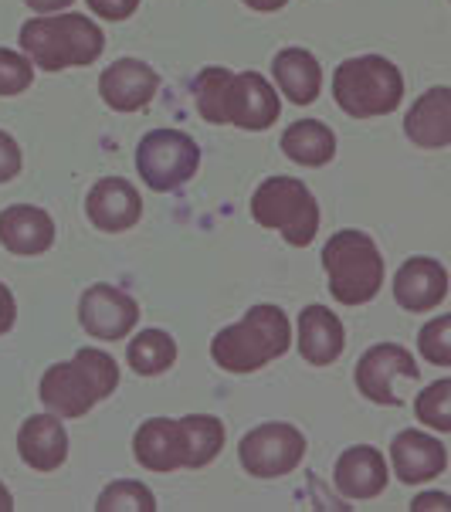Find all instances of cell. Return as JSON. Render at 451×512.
Listing matches in <instances>:
<instances>
[{"mask_svg": "<svg viewBox=\"0 0 451 512\" xmlns=\"http://www.w3.org/2000/svg\"><path fill=\"white\" fill-rule=\"evenodd\" d=\"M333 99L353 119L387 116L404 99V75L384 55L346 58L333 72Z\"/></svg>", "mask_w": 451, "mask_h": 512, "instance_id": "2", "label": "cell"}, {"mask_svg": "<svg viewBox=\"0 0 451 512\" xmlns=\"http://www.w3.org/2000/svg\"><path fill=\"white\" fill-rule=\"evenodd\" d=\"M245 7H251V11H262V14H272V11H282L289 0H241Z\"/></svg>", "mask_w": 451, "mask_h": 512, "instance_id": "37", "label": "cell"}, {"mask_svg": "<svg viewBox=\"0 0 451 512\" xmlns=\"http://www.w3.org/2000/svg\"><path fill=\"white\" fill-rule=\"evenodd\" d=\"M428 506L445 509V506H448V499H445V496H418V499H414V509H428Z\"/></svg>", "mask_w": 451, "mask_h": 512, "instance_id": "38", "label": "cell"}, {"mask_svg": "<svg viewBox=\"0 0 451 512\" xmlns=\"http://www.w3.org/2000/svg\"><path fill=\"white\" fill-rule=\"evenodd\" d=\"M14 509V499H11V492H7V485L0 482V512H11Z\"/></svg>", "mask_w": 451, "mask_h": 512, "instance_id": "39", "label": "cell"}, {"mask_svg": "<svg viewBox=\"0 0 451 512\" xmlns=\"http://www.w3.org/2000/svg\"><path fill=\"white\" fill-rule=\"evenodd\" d=\"M390 468L374 445H353L336 458L333 482L346 499H377L387 489Z\"/></svg>", "mask_w": 451, "mask_h": 512, "instance_id": "14", "label": "cell"}, {"mask_svg": "<svg viewBox=\"0 0 451 512\" xmlns=\"http://www.w3.org/2000/svg\"><path fill=\"white\" fill-rule=\"evenodd\" d=\"M24 4H28L34 14H62L75 0H24Z\"/></svg>", "mask_w": 451, "mask_h": 512, "instance_id": "36", "label": "cell"}, {"mask_svg": "<svg viewBox=\"0 0 451 512\" xmlns=\"http://www.w3.org/2000/svg\"><path fill=\"white\" fill-rule=\"evenodd\" d=\"M92 14H99L102 21H126V17L136 14L140 0H85Z\"/></svg>", "mask_w": 451, "mask_h": 512, "instance_id": "34", "label": "cell"}, {"mask_svg": "<svg viewBox=\"0 0 451 512\" xmlns=\"http://www.w3.org/2000/svg\"><path fill=\"white\" fill-rule=\"evenodd\" d=\"M282 153L296 160L299 167H326L336 156V136L333 129L319 119H299L282 133Z\"/></svg>", "mask_w": 451, "mask_h": 512, "instance_id": "23", "label": "cell"}, {"mask_svg": "<svg viewBox=\"0 0 451 512\" xmlns=\"http://www.w3.org/2000/svg\"><path fill=\"white\" fill-rule=\"evenodd\" d=\"M38 397H41V404H45V411L58 414V418H85V414L99 404L95 390L85 384L82 370H78L72 360L55 363V367L45 370Z\"/></svg>", "mask_w": 451, "mask_h": 512, "instance_id": "17", "label": "cell"}, {"mask_svg": "<svg viewBox=\"0 0 451 512\" xmlns=\"http://www.w3.org/2000/svg\"><path fill=\"white\" fill-rule=\"evenodd\" d=\"M404 133L421 150H445L451 143V92L445 85H435L414 102L404 119Z\"/></svg>", "mask_w": 451, "mask_h": 512, "instance_id": "19", "label": "cell"}, {"mask_svg": "<svg viewBox=\"0 0 451 512\" xmlns=\"http://www.w3.org/2000/svg\"><path fill=\"white\" fill-rule=\"evenodd\" d=\"M21 146H17V140L11 133H4L0 129V184H7V180H14L17 173H21Z\"/></svg>", "mask_w": 451, "mask_h": 512, "instance_id": "33", "label": "cell"}, {"mask_svg": "<svg viewBox=\"0 0 451 512\" xmlns=\"http://www.w3.org/2000/svg\"><path fill=\"white\" fill-rule=\"evenodd\" d=\"M126 360L140 377H160L177 363V340L167 329H143L126 346Z\"/></svg>", "mask_w": 451, "mask_h": 512, "instance_id": "25", "label": "cell"}, {"mask_svg": "<svg viewBox=\"0 0 451 512\" xmlns=\"http://www.w3.org/2000/svg\"><path fill=\"white\" fill-rule=\"evenodd\" d=\"M251 218L279 231L292 248H306L319 231V204L296 177H268L251 194Z\"/></svg>", "mask_w": 451, "mask_h": 512, "instance_id": "4", "label": "cell"}, {"mask_svg": "<svg viewBox=\"0 0 451 512\" xmlns=\"http://www.w3.org/2000/svg\"><path fill=\"white\" fill-rule=\"evenodd\" d=\"M414 414L424 428L438 431V435H448L451 431V380H435L418 394L414 401Z\"/></svg>", "mask_w": 451, "mask_h": 512, "instance_id": "30", "label": "cell"}, {"mask_svg": "<svg viewBox=\"0 0 451 512\" xmlns=\"http://www.w3.org/2000/svg\"><path fill=\"white\" fill-rule=\"evenodd\" d=\"M34 82V65L28 55L0 48V95H21Z\"/></svg>", "mask_w": 451, "mask_h": 512, "instance_id": "32", "label": "cell"}, {"mask_svg": "<svg viewBox=\"0 0 451 512\" xmlns=\"http://www.w3.org/2000/svg\"><path fill=\"white\" fill-rule=\"evenodd\" d=\"M231 82H234V72H228V68H221V65H211V68H204V72H197L194 102H197V112H201L204 123H214V126L228 123Z\"/></svg>", "mask_w": 451, "mask_h": 512, "instance_id": "26", "label": "cell"}, {"mask_svg": "<svg viewBox=\"0 0 451 512\" xmlns=\"http://www.w3.org/2000/svg\"><path fill=\"white\" fill-rule=\"evenodd\" d=\"M282 112L279 92L265 82V75L258 72H238L231 82L228 92V123L238 129H248V133H258V129L275 126Z\"/></svg>", "mask_w": 451, "mask_h": 512, "instance_id": "10", "label": "cell"}, {"mask_svg": "<svg viewBox=\"0 0 451 512\" xmlns=\"http://www.w3.org/2000/svg\"><path fill=\"white\" fill-rule=\"evenodd\" d=\"M184 435V468H204L221 455L224 448V424L214 414H187L180 418Z\"/></svg>", "mask_w": 451, "mask_h": 512, "instance_id": "24", "label": "cell"}, {"mask_svg": "<svg viewBox=\"0 0 451 512\" xmlns=\"http://www.w3.org/2000/svg\"><path fill=\"white\" fill-rule=\"evenodd\" d=\"M448 465V451L438 438L424 435L418 428L401 431L390 441V468L404 485H424L438 479Z\"/></svg>", "mask_w": 451, "mask_h": 512, "instance_id": "11", "label": "cell"}, {"mask_svg": "<svg viewBox=\"0 0 451 512\" xmlns=\"http://www.w3.org/2000/svg\"><path fill=\"white\" fill-rule=\"evenodd\" d=\"M245 323L258 333V340L265 343V350L272 360H279L289 353L292 326H289V316H285L279 306H268V302H262V306H251L245 312Z\"/></svg>", "mask_w": 451, "mask_h": 512, "instance_id": "27", "label": "cell"}, {"mask_svg": "<svg viewBox=\"0 0 451 512\" xmlns=\"http://www.w3.org/2000/svg\"><path fill=\"white\" fill-rule=\"evenodd\" d=\"M160 75L140 58H119L99 75V95L112 112H140L153 102Z\"/></svg>", "mask_w": 451, "mask_h": 512, "instance_id": "9", "label": "cell"}, {"mask_svg": "<svg viewBox=\"0 0 451 512\" xmlns=\"http://www.w3.org/2000/svg\"><path fill=\"white\" fill-rule=\"evenodd\" d=\"M85 214L99 231H129L143 214V197L123 177H102L85 197Z\"/></svg>", "mask_w": 451, "mask_h": 512, "instance_id": "12", "label": "cell"}, {"mask_svg": "<svg viewBox=\"0 0 451 512\" xmlns=\"http://www.w3.org/2000/svg\"><path fill=\"white\" fill-rule=\"evenodd\" d=\"M78 323L95 340H126V333H133L136 323H140V302L129 292L116 289V285L95 282L78 299Z\"/></svg>", "mask_w": 451, "mask_h": 512, "instance_id": "7", "label": "cell"}, {"mask_svg": "<svg viewBox=\"0 0 451 512\" xmlns=\"http://www.w3.org/2000/svg\"><path fill=\"white\" fill-rule=\"evenodd\" d=\"M17 323V302H14V292L0 282V336L11 333Z\"/></svg>", "mask_w": 451, "mask_h": 512, "instance_id": "35", "label": "cell"}, {"mask_svg": "<svg viewBox=\"0 0 451 512\" xmlns=\"http://www.w3.org/2000/svg\"><path fill=\"white\" fill-rule=\"evenodd\" d=\"M201 167V146L180 129H153L136 146L140 180L156 194L184 187Z\"/></svg>", "mask_w": 451, "mask_h": 512, "instance_id": "5", "label": "cell"}, {"mask_svg": "<svg viewBox=\"0 0 451 512\" xmlns=\"http://www.w3.org/2000/svg\"><path fill=\"white\" fill-rule=\"evenodd\" d=\"M418 346H421V357L428 363H435V367H451V316L431 319V323L418 333Z\"/></svg>", "mask_w": 451, "mask_h": 512, "instance_id": "31", "label": "cell"}, {"mask_svg": "<svg viewBox=\"0 0 451 512\" xmlns=\"http://www.w3.org/2000/svg\"><path fill=\"white\" fill-rule=\"evenodd\" d=\"M99 512H156V496L136 479H116L95 499Z\"/></svg>", "mask_w": 451, "mask_h": 512, "instance_id": "29", "label": "cell"}, {"mask_svg": "<svg viewBox=\"0 0 451 512\" xmlns=\"http://www.w3.org/2000/svg\"><path fill=\"white\" fill-rule=\"evenodd\" d=\"M272 78L285 99L296 102V106H309L323 92V68L306 48H282L272 58Z\"/></svg>", "mask_w": 451, "mask_h": 512, "instance_id": "21", "label": "cell"}, {"mask_svg": "<svg viewBox=\"0 0 451 512\" xmlns=\"http://www.w3.org/2000/svg\"><path fill=\"white\" fill-rule=\"evenodd\" d=\"M21 48L45 72L89 68L106 48V34L85 14H38L24 21Z\"/></svg>", "mask_w": 451, "mask_h": 512, "instance_id": "1", "label": "cell"}, {"mask_svg": "<svg viewBox=\"0 0 451 512\" xmlns=\"http://www.w3.org/2000/svg\"><path fill=\"white\" fill-rule=\"evenodd\" d=\"M133 455L143 468L160 475L184 468V435H180V424L173 418L143 421L133 438Z\"/></svg>", "mask_w": 451, "mask_h": 512, "instance_id": "20", "label": "cell"}, {"mask_svg": "<svg viewBox=\"0 0 451 512\" xmlns=\"http://www.w3.org/2000/svg\"><path fill=\"white\" fill-rule=\"evenodd\" d=\"M421 367L404 346L397 343H377L357 363V390L367 401L394 407L401 404V390L397 380H418Z\"/></svg>", "mask_w": 451, "mask_h": 512, "instance_id": "8", "label": "cell"}, {"mask_svg": "<svg viewBox=\"0 0 451 512\" xmlns=\"http://www.w3.org/2000/svg\"><path fill=\"white\" fill-rule=\"evenodd\" d=\"M329 292L343 306H363L384 285V255L363 231H336L323 248Z\"/></svg>", "mask_w": 451, "mask_h": 512, "instance_id": "3", "label": "cell"}, {"mask_svg": "<svg viewBox=\"0 0 451 512\" xmlns=\"http://www.w3.org/2000/svg\"><path fill=\"white\" fill-rule=\"evenodd\" d=\"M0 245L11 255H45L55 245V221L48 211L14 204L0 211Z\"/></svg>", "mask_w": 451, "mask_h": 512, "instance_id": "18", "label": "cell"}, {"mask_svg": "<svg viewBox=\"0 0 451 512\" xmlns=\"http://www.w3.org/2000/svg\"><path fill=\"white\" fill-rule=\"evenodd\" d=\"M72 363L78 370H82L85 384L95 390V397L99 401H106V397L116 394L119 387V363L109 357L106 350H95V346H82V350L75 353Z\"/></svg>", "mask_w": 451, "mask_h": 512, "instance_id": "28", "label": "cell"}, {"mask_svg": "<svg viewBox=\"0 0 451 512\" xmlns=\"http://www.w3.org/2000/svg\"><path fill=\"white\" fill-rule=\"evenodd\" d=\"M302 455H306V435H302L296 424H285V421L258 424L238 445L241 468L248 475H255V479L289 475L302 462Z\"/></svg>", "mask_w": 451, "mask_h": 512, "instance_id": "6", "label": "cell"}, {"mask_svg": "<svg viewBox=\"0 0 451 512\" xmlns=\"http://www.w3.org/2000/svg\"><path fill=\"white\" fill-rule=\"evenodd\" d=\"M211 357L221 370L228 373H255L272 363L265 343L258 340V333L251 329L245 319L234 326H224L218 336L211 340Z\"/></svg>", "mask_w": 451, "mask_h": 512, "instance_id": "22", "label": "cell"}, {"mask_svg": "<svg viewBox=\"0 0 451 512\" xmlns=\"http://www.w3.org/2000/svg\"><path fill=\"white\" fill-rule=\"evenodd\" d=\"M17 451L34 472H55L68 458V431L58 414H31L17 431Z\"/></svg>", "mask_w": 451, "mask_h": 512, "instance_id": "15", "label": "cell"}, {"mask_svg": "<svg viewBox=\"0 0 451 512\" xmlns=\"http://www.w3.org/2000/svg\"><path fill=\"white\" fill-rule=\"evenodd\" d=\"M299 353L309 367H329L343 357L346 329L333 309L326 306H306L299 312Z\"/></svg>", "mask_w": 451, "mask_h": 512, "instance_id": "16", "label": "cell"}, {"mask_svg": "<svg viewBox=\"0 0 451 512\" xmlns=\"http://www.w3.org/2000/svg\"><path fill=\"white\" fill-rule=\"evenodd\" d=\"M448 272L438 258H407L394 275V302L407 312H428L445 302Z\"/></svg>", "mask_w": 451, "mask_h": 512, "instance_id": "13", "label": "cell"}]
</instances>
